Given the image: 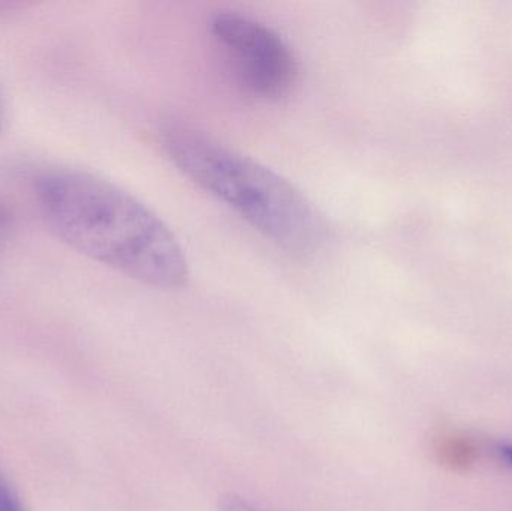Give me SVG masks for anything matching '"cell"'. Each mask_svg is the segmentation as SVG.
Masks as SVG:
<instances>
[{"label":"cell","mask_w":512,"mask_h":511,"mask_svg":"<svg viewBox=\"0 0 512 511\" xmlns=\"http://www.w3.org/2000/svg\"><path fill=\"white\" fill-rule=\"evenodd\" d=\"M210 30L249 93L273 101L292 92L300 68L289 45L271 27L248 15L224 11L213 17Z\"/></svg>","instance_id":"obj_3"},{"label":"cell","mask_w":512,"mask_h":511,"mask_svg":"<svg viewBox=\"0 0 512 511\" xmlns=\"http://www.w3.org/2000/svg\"><path fill=\"white\" fill-rule=\"evenodd\" d=\"M495 450L499 458L512 468V444H498Z\"/></svg>","instance_id":"obj_7"},{"label":"cell","mask_w":512,"mask_h":511,"mask_svg":"<svg viewBox=\"0 0 512 511\" xmlns=\"http://www.w3.org/2000/svg\"><path fill=\"white\" fill-rule=\"evenodd\" d=\"M0 511H26L17 492L0 473Z\"/></svg>","instance_id":"obj_5"},{"label":"cell","mask_w":512,"mask_h":511,"mask_svg":"<svg viewBox=\"0 0 512 511\" xmlns=\"http://www.w3.org/2000/svg\"><path fill=\"white\" fill-rule=\"evenodd\" d=\"M221 511H259L255 506H252L249 501L243 500V498L236 497V495H230V497L224 498L221 501Z\"/></svg>","instance_id":"obj_6"},{"label":"cell","mask_w":512,"mask_h":511,"mask_svg":"<svg viewBox=\"0 0 512 511\" xmlns=\"http://www.w3.org/2000/svg\"><path fill=\"white\" fill-rule=\"evenodd\" d=\"M6 125H8V108H6L5 98H3V93L0 92V134L6 129Z\"/></svg>","instance_id":"obj_8"},{"label":"cell","mask_w":512,"mask_h":511,"mask_svg":"<svg viewBox=\"0 0 512 511\" xmlns=\"http://www.w3.org/2000/svg\"><path fill=\"white\" fill-rule=\"evenodd\" d=\"M168 158L185 176L292 254L321 248L327 225L288 180L200 129L170 123L161 131Z\"/></svg>","instance_id":"obj_2"},{"label":"cell","mask_w":512,"mask_h":511,"mask_svg":"<svg viewBox=\"0 0 512 511\" xmlns=\"http://www.w3.org/2000/svg\"><path fill=\"white\" fill-rule=\"evenodd\" d=\"M439 458L451 467H466L474 459V447L459 437H447L438 447Z\"/></svg>","instance_id":"obj_4"},{"label":"cell","mask_w":512,"mask_h":511,"mask_svg":"<svg viewBox=\"0 0 512 511\" xmlns=\"http://www.w3.org/2000/svg\"><path fill=\"white\" fill-rule=\"evenodd\" d=\"M36 197L45 224L74 251L152 287L188 281V258L173 231L114 183L53 170L39 177Z\"/></svg>","instance_id":"obj_1"}]
</instances>
